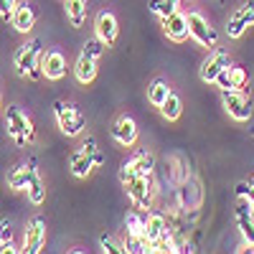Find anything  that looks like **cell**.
<instances>
[{"label": "cell", "mask_w": 254, "mask_h": 254, "mask_svg": "<svg viewBox=\"0 0 254 254\" xmlns=\"http://www.w3.org/2000/svg\"><path fill=\"white\" fill-rule=\"evenodd\" d=\"M13 66L20 76L28 79H41L44 74V49H41V41L33 38L28 44H23L15 54H13Z\"/></svg>", "instance_id": "cell-1"}, {"label": "cell", "mask_w": 254, "mask_h": 254, "mask_svg": "<svg viewBox=\"0 0 254 254\" xmlns=\"http://www.w3.org/2000/svg\"><path fill=\"white\" fill-rule=\"evenodd\" d=\"M5 127H8V135L13 137V142L18 147H23V145H28V142L36 140L33 122H31V117L20 107H8V112H5Z\"/></svg>", "instance_id": "cell-2"}, {"label": "cell", "mask_w": 254, "mask_h": 254, "mask_svg": "<svg viewBox=\"0 0 254 254\" xmlns=\"http://www.w3.org/2000/svg\"><path fill=\"white\" fill-rule=\"evenodd\" d=\"M54 115H56V122H59V130L69 137H76L84 132V127H87V117H84L74 104L69 102H61L56 99L54 102Z\"/></svg>", "instance_id": "cell-3"}, {"label": "cell", "mask_w": 254, "mask_h": 254, "mask_svg": "<svg viewBox=\"0 0 254 254\" xmlns=\"http://www.w3.org/2000/svg\"><path fill=\"white\" fill-rule=\"evenodd\" d=\"M221 102H224V110L234 117L237 122H247L252 117V99L244 89H224L221 92Z\"/></svg>", "instance_id": "cell-4"}, {"label": "cell", "mask_w": 254, "mask_h": 254, "mask_svg": "<svg viewBox=\"0 0 254 254\" xmlns=\"http://www.w3.org/2000/svg\"><path fill=\"white\" fill-rule=\"evenodd\" d=\"M153 168H155V160H153L150 153H135L127 163H122V168H120V183L127 186V183H132L140 176H150Z\"/></svg>", "instance_id": "cell-5"}, {"label": "cell", "mask_w": 254, "mask_h": 254, "mask_svg": "<svg viewBox=\"0 0 254 254\" xmlns=\"http://www.w3.org/2000/svg\"><path fill=\"white\" fill-rule=\"evenodd\" d=\"M127 196H130V201L135 203V208H142L147 211L153 206V196H155V188H153V181L150 176H140L135 178L132 183H127Z\"/></svg>", "instance_id": "cell-6"}, {"label": "cell", "mask_w": 254, "mask_h": 254, "mask_svg": "<svg viewBox=\"0 0 254 254\" xmlns=\"http://www.w3.org/2000/svg\"><path fill=\"white\" fill-rule=\"evenodd\" d=\"M249 26H254V5L244 3V5H239L234 13H231L226 33H229V38H242L249 31Z\"/></svg>", "instance_id": "cell-7"}, {"label": "cell", "mask_w": 254, "mask_h": 254, "mask_svg": "<svg viewBox=\"0 0 254 254\" xmlns=\"http://www.w3.org/2000/svg\"><path fill=\"white\" fill-rule=\"evenodd\" d=\"M231 64V56L226 54V51H221V49H214L208 54V59L201 64V79L206 81V84H216V79H219V74Z\"/></svg>", "instance_id": "cell-8"}, {"label": "cell", "mask_w": 254, "mask_h": 254, "mask_svg": "<svg viewBox=\"0 0 254 254\" xmlns=\"http://www.w3.org/2000/svg\"><path fill=\"white\" fill-rule=\"evenodd\" d=\"M188 28H190V36L201 46H206V49L216 46V31H214V26H208V20L201 13H188Z\"/></svg>", "instance_id": "cell-9"}, {"label": "cell", "mask_w": 254, "mask_h": 254, "mask_svg": "<svg viewBox=\"0 0 254 254\" xmlns=\"http://www.w3.org/2000/svg\"><path fill=\"white\" fill-rule=\"evenodd\" d=\"M44 242H46V219L33 216V219L28 221V226H26L23 252H26V254H36V252H41Z\"/></svg>", "instance_id": "cell-10"}, {"label": "cell", "mask_w": 254, "mask_h": 254, "mask_svg": "<svg viewBox=\"0 0 254 254\" xmlns=\"http://www.w3.org/2000/svg\"><path fill=\"white\" fill-rule=\"evenodd\" d=\"M168 234V221L163 214L158 211H150V214L145 216V242L150 247V252H155V247L163 242V237Z\"/></svg>", "instance_id": "cell-11"}, {"label": "cell", "mask_w": 254, "mask_h": 254, "mask_svg": "<svg viewBox=\"0 0 254 254\" xmlns=\"http://www.w3.org/2000/svg\"><path fill=\"white\" fill-rule=\"evenodd\" d=\"M237 224H239V231H242L244 242L254 249V208L242 196H239V203H237Z\"/></svg>", "instance_id": "cell-12"}, {"label": "cell", "mask_w": 254, "mask_h": 254, "mask_svg": "<svg viewBox=\"0 0 254 254\" xmlns=\"http://www.w3.org/2000/svg\"><path fill=\"white\" fill-rule=\"evenodd\" d=\"M94 31L97 36L104 41L107 46H115L117 44V36H120V26H117V18L110 13V10H102L94 20Z\"/></svg>", "instance_id": "cell-13"}, {"label": "cell", "mask_w": 254, "mask_h": 254, "mask_svg": "<svg viewBox=\"0 0 254 254\" xmlns=\"http://www.w3.org/2000/svg\"><path fill=\"white\" fill-rule=\"evenodd\" d=\"M163 31H165V36L171 38V41H176V44H181V41H186L188 36H190V28H188V15H183V13H173V15H168V18H163Z\"/></svg>", "instance_id": "cell-14"}, {"label": "cell", "mask_w": 254, "mask_h": 254, "mask_svg": "<svg viewBox=\"0 0 254 254\" xmlns=\"http://www.w3.org/2000/svg\"><path fill=\"white\" fill-rule=\"evenodd\" d=\"M112 137H115L120 145H125V147L135 145V142H137V125H135V120L127 117V115L117 117L115 125H112Z\"/></svg>", "instance_id": "cell-15"}, {"label": "cell", "mask_w": 254, "mask_h": 254, "mask_svg": "<svg viewBox=\"0 0 254 254\" xmlns=\"http://www.w3.org/2000/svg\"><path fill=\"white\" fill-rule=\"evenodd\" d=\"M247 81H249L247 69H244V66H234V64H229V66L219 74V79H216V84L221 87V92H224V89H244Z\"/></svg>", "instance_id": "cell-16"}, {"label": "cell", "mask_w": 254, "mask_h": 254, "mask_svg": "<svg viewBox=\"0 0 254 254\" xmlns=\"http://www.w3.org/2000/svg\"><path fill=\"white\" fill-rule=\"evenodd\" d=\"M36 173H38V171H36V160L20 163V165H15L13 171L8 173V186H10L13 190H26V188L31 186V181H33Z\"/></svg>", "instance_id": "cell-17"}, {"label": "cell", "mask_w": 254, "mask_h": 254, "mask_svg": "<svg viewBox=\"0 0 254 254\" xmlns=\"http://www.w3.org/2000/svg\"><path fill=\"white\" fill-rule=\"evenodd\" d=\"M10 26L18 33H28L36 26V10H33V5L20 0V3L15 5V10H13V15H10Z\"/></svg>", "instance_id": "cell-18"}, {"label": "cell", "mask_w": 254, "mask_h": 254, "mask_svg": "<svg viewBox=\"0 0 254 254\" xmlns=\"http://www.w3.org/2000/svg\"><path fill=\"white\" fill-rule=\"evenodd\" d=\"M69 168H71V173H74L76 178H87L94 168H97V163H94V158L89 155L87 147H79L76 153L69 155Z\"/></svg>", "instance_id": "cell-19"}, {"label": "cell", "mask_w": 254, "mask_h": 254, "mask_svg": "<svg viewBox=\"0 0 254 254\" xmlns=\"http://www.w3.org/2000/svg\"><path fill=\"white\" fill-rule=\"evenodd\" d=\"M44 74L51 81H59L66 76V59L61 51H46L44 54Z\"/></svg>", "instance_id": "cell-20"}, {"label": "cell", "mask_w": 254, "mask_h": 254, "mask_svg": "<svg viewBox=\"0 0 254 254\" xmlns=\"http://www.w3.org/2000/svg\"><path fill=\"white\" fill-rule=\"evenodd\" d=\"M74 74H76V79L81 84L94 81V76H97V59H92L87 54H79V59L74 64Z\"/></svg>", "instance_id": "cell-21"}, {"label": "cell", "mask_w": 254, "mask_h": 254, "mask_svg": "<svg viewBox=\"0 0 254 254\" xmlns=\"http://www.w3.org/2000/svg\"><path fill=\"white\" fill-rule=\"evenodd\" d=\"M87 0H64V10H66V18L74 28H79L87 18Z\"/></svg>", "instance_id": "cell-22"}, {"label": "cell", "mask_w": 254, "mask_h": 254, "mask_svg": "<svg viewBox=\"0 0 254 254\" xmlns=\"http://www.w3.org/2000/svg\"><path fill=\"white\" fill-rule=\"evenodd\" d=\"M125 226H127V237H130V239L145 242V216L130 211V214L125 216ZM145 244H147V242H145ZM147 252H150V247H147Z\"/></svg>", "instance_id": "cell-23"}, {"label": "cell", "mask_w": 254, "mask_h": 254, "mask_svg": "<svg viewBox=\"0 0 254 254\" xmlns=\"http://www.w3.org/2000/svg\"><path fill=\"white\" fill-rule=\"evenodd\" d=\"M168 97H171V87H168L165 79H155L150 87H147V99H150L155 107H160Z\"/></svg>", "instance_id": "cell-24"}, {"label": "cell", "mask_w": 254, "mask_h": 254, "mask_svg": "<svg viewBox=\"0 0 254 254\" xmlns=\"http://www.w3.org/2000/svg\"><path fill=\"white\" fill-rule=\"evenodd\" d=\"M181 112H183V102H181V97H178L176 92H171V97L160 104V115H163L165 120L173 122V120L181 117Z\"/></svg>", "instance_id": "cell-25"}, {"label": "cell", "mask_w": 254, "mask_h": 254, "mask_svg": "<svg viewBox=\"0 0 254 254\" xmlns=\"http://www.w3.org/2000/svg\"><path fill=\"white\" fill-rule=\"evenodd\" d=\"M178 5H181V0H150V10L163 20V18H168V15H173L176 10H178Z\"/></svg>", "instance_id": "cell-26"}, {"label": "cell", "mask_w": 254, "mask_h": 254, "mask_svg": "<svg viewBox=\"0 0 254 254\" xmlns=\"http://www.w3.org/2000/svg\"><path fill=\"white\" fill-rule=\"evenodd\" d=\"M26 193H28V198H31V203H44V198H46V188H44V181H41V176L36 173L33 176V181H31V186L26 188Z\"/></svg>", "instance_id": "cell-27"}, {"label": "cell", "mask_w": 254, "mask_h": 254, "mask_svg": "<svg viewBox=\"0 0 254 254\" xmlns=\"http://www.w3.org/2000/svg\"><path fill=\"white\" fill-rule=\"evenodd\" d=\"M104 49H110V46L104 44L99 36H94V38H89V41H84L81 54H87V56H92V59H99V56L104 54Z\"/></svg>", "instance_id": "cell-28"}, {"label": "cell", "mask_w": 254, "mask_h": 254, "mask_svg": "<svg viewBox=\"0 0 254 254\" xmlns=\"http://www.w3.org/2000/svg\"><path fill=\"white\" fill-rule=\"evenodd\" d=\"M0 252H18L15 247H13V242H10V224L3 219V224H0Z\"/></svg>", "instance_id": "cell-29"}, {"label": "cell", "mask_w": 254, "mask_h": 254, "mask_svg": "<svg viewBox=\"0 0 254 254\" xmlns=\"http://www.w3.org/2000/svg\"><path fill=\"white\" fill-rule=\"evenodd\" d=\"M99 247L104 249V252H110V254H120V252H125V244H117L112 237H107V234H102L99 237Z\"/></svg>", "instance_id": "cell-30"}, {"label": "cell", "mask_w": 254, "mask_h": 254, "mask_svg": "<svg viewBox=\"0 0 254 254\" xmlns=\"http://www.w3.org/2000/svg\"><path fill=\"white\" fill-rule=\"evenodd\" d=\"M81 147H87L89 155L94 158V163H97V165H102V163H104V155H102V150H99V145H97V140H94V137H87Z\"/></svg>", "instance_id": "cell-31"}, {"label": "cell", "mask_w": 254, "mask_h": 254, "mask_svg": "<svg viewBox=\"0 0 254 254\" xmlns=\"http://www.w3.org/2000/svg\"><path fill=\"white\" fill-rule=\"evenodd\" d=\"M237 196L247 198V201L252 203V208H254V181H252V183H247V181L237 183Z\"/></svg>", "instance_id": "cell-32"}, {"label": "cell", "mask_w": 254, "mask_h": 254, "mask_svg": "<svg viewBox=\"0 0 254 254\" xmlns=\"http://www.w3.org/2000/svg\"><path fill=\"white\" fill-rule=\"evenodd\" d=\"M20 3V0H0V15H3V20H10L15 5Z\"/></svg>", "instance_id": "cell-33"}]
</instances>
